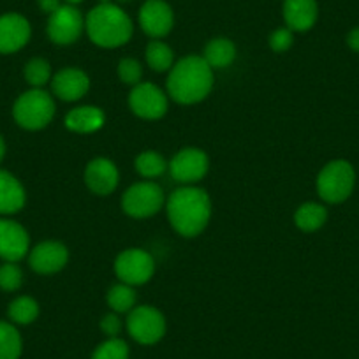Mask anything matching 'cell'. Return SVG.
Returning a JSON list of instances; mask_svg holds the SVG:
<instances>
[{"instance_id": "9c48e42d", "label": "cell", "mask_w": 359, "mask_h": 359, "mask_svg": "<svg viewBox=\"0 0 359 359\" xmlns=\"http://www.w3.org/2000/svg\"><path fill=\"white\" fill-rule=\"evenodd\" d=\"M85 30V16L76 6L62 4L53 15H50L46 25L48 37L51 43L69 46L81 37Z\"/></svg>"}, {"instance_id": "d590c367", "label": "cell", "mask_w": 359, "mask_h": 359, "mask_svg": "<svg viewBox=\"0 0 359 359\" xmlns=\"http://www.w3.org/2000/svg\"><path fill=\"white\" fill-rule=\"evenodd\" d=\"M4 157H6V141L4 137L0 136V162L4 161Z\"/></svg>"}, {"instance_id": "7a4b0ae2", "label": "cell", "mask_w": 359, "mask_h": 359, "mask_svg": "<svg viewBox=\"0 0 359 359\" xmlns=\"http://www.w3.org/2000/svg\"><path fill=\"white\" fill-rule=\"evenodd\" d=\"M213 69L198 55H189L175 62L168 76V94L178 104H198L213 88Z\"/></svg>"}, {"instance_id": "d6a6232c", "label": "cell", "mask_w": 359, "mask_h": 359, "mask_svg": "<svg viewBox=\"0 0 359 359\" xmlns=\"http://www.w3.org/2000/svg\"><path fill=\"white\" fill-rule=\"evenodd\" d=\"M101 331L108 338H118L120 331H122V320H120L118 313H106L101 320Z\"/></svg>"}, {"instance_id": "484cf974", "label": "cell", "mask_w": 359, "mask_h": 359, "mask_svg": "<svg viewBox=\"0 0 359 359\" xmlns=\"http://www.w3.org/2000/svg\"><path fill=\"white\" fill-rule=\"evenodd\" d=\"M106 302H108L109 309L115 313H129L136 306L137 294L133 285H127L123 282H120V284L111 285L108 289Z\"/></svg>"}, {"instance_id": "30bf717a", "label": "cell", "mask_w": 359, "mask_h": 359, "mask_svg": "<svg viewBox=\"0 0 359 359\" xmlns=\"http://www.w3.org/2000/svg\"><path fill=\"white\" fill-rule=\"evenodd\" d=\"M210 158L201 148H184L169 161V175L182 185H196L206 176Z\"/></svg>"}, {"instance_id": "8992f818", "label": "cell", "mask_w": 359, "mask_h": 359, "mask_svg": "<svg viewBox=\"0 0 359 359\" xmlns=\"http://www.w3.org/2000/svg\"><path fill=\"white\" fill-rule=\"evenodd\" d=\"M165 203L164 191L155 182H140L130 185L122 198V208L133 219H148L162 210Z\"/></svg>"}, {"instance_id": "4dcf8cb0", "label": "cell", "mask_w": 359, "mask_h": 359, "mask_svg": "<svg viewBox=\"0 0 359 359\" xmlns=\"http://www.w3.org/2000/svg\"><path fill=\"white\" fill-rule=\"evenodd\" d=\"M141 76H143V67H141L137 60H134V58H122L118 62V78L122 83L136 86L137 83H141Z\"/></svg>"}, {"instance_id": "5bb4252c", "label": "cell", "mask_w": 359, "mask_h": 359, "mask_svg": "<svg viewBox=\"0 0 359 359\" xmlns=\"http://www.w3.org/2000/svg\"><path fill=\"white\" fill-rule=\"evenodd\" d=\"M69 250L60 241H43L29 252L30 268L39 275H53L65 268Z\"/></svg>"}, {"instance_id": "6da1fadb", "label": "cell", "mask_w": 359, "mask_h": 359, "mask_svg": "<svg viewBox=\"0 0 359 359\" xmlns=\"http://www.w3.org/2000/svg\"><path fill=\"white\" fill-rule=\"evenodd\" d=\"M172 229L185 238L199 236L212 219V201L206 191L196 185L176 189L165 203Z\"/></svg>"}, {"instance_id": "8fae6325", "label": "cell", "mask_w": 359, "mask_h": 359, "mask_svg": "<svg viewBox=\"0 0 359 359\" xmlns=\"http://www.w3.org/2000/svg\"><path fill=\"white\" fill-rule=\"evenodd\" d=\"M129 106L143 120H161L168 113V95L154 83H137L129 95Z\"/></svg>"}, {"instance_id": "1f68e13d", "label": "cell", "mask_w": 359, "mask_h": 359, "mask_svg": "<svg viewBox=\"0 0 359 359\" xmlns=\"http://www.w3.org/2000/svg\"><path fill=\"white\" fill-rule=\"evenodd\" d=\"M292 43H294V36H292V30L287 29V27L273 30L271 36H269V48L275 53H285L287 50H291Z\"/></svg>"}, {"instance_id": "7402d4cb", "label": "cell", "mask_w": 359, "mask_h": 359, "mask_svg": "<svg viewBox=\"0 0 359 359\" xmlns=\"http://www.w3.org/2000/svg\"><path fill=\"white\" fill-rule=\"evenodd\" d=\"M327 220V210L319 203H303L294 213V224L305 233H313L320 229Z\"/></svg>"}, {"instance_id": "3957f363", "label": "cell", "mask_w": 359, "mask_h": 359, "mask_svg": "<svg viewBox=\"0 0 359 359\" xmlns=\"http://www.w3.org/2000/svg\"><path fill=\"white\" fill-rule=\"evenodd\" d=\"M85 30L90 41L101 48H120L130 41L134 23L118 4H99L85 16Z\"/></svg>"}, {"instance_id": "44dd1931", "label": "cell", "mask_w": 359, "mask_h": 359, "mask_svg": "<svg viewBox=\"0 0 359 359\" xmlns=\"http://www.w3.org/2000/svg\"><path fill=\"white\" fill-rule=\"evenodd\" d=\"M203 58L212 69H226L236 60V44L227 37H215L205 46Z\"/></svg>"}, {"instance_id": "ac0fdd59", "label": "cell", "mask_w": 359, "mask_h": 359, "mask_svg": "<svg viewBox=\"0 0 359 359\" xmlns=\"http://www.w3.org/2000/svg\"><path fill=\"white\" fill-rule=\"evenodd\" d=\"M319 18L317 0H284V20L292 32H309Z\"/></svg>"}, {"instance_id": "836d02e7", "label": "cell", "mask_w": 359, "mask_h": 359, "mask_svg": "<svg viewBox=\"0 0 359 359\" xmlns=\"http://www.w3.org/2000/svg\"><path fill=\"white\" fill-rule=\"evenodd\" d=\"M39 8L43 9L46 15H53L58 8L62 6V0H37Z\"/></svg>"}, {"instance_id": "d4e9b609", "label": "cell", "mask_w": 359, "mask_h": 359, "mask_svg": "<svg viewBox=\"0 0 359 359\" xmlns=\"http://www.w3.org/2000/svg\"><path fill=\"white\" fill-rule=\"evenodd\" d=\"M144 57H147V64L155 72L171 71V67L175 65V53H172L171 46L158 39H154L148 43Z\"/></svg>"}, {"instance_id": "277c9868", "label": "cell", "mask_w": 359, "mask_h": 359, "mask_svg": "<svg viewBox=\"0 0 359 359\" xmlns=\"http://www.w3.org/2000/svg\"><path fill=\"white\" fill-rule=\"evenodd\" d=\"M55 101L46 90H27L13 106V118L22 129L41 130L53 120Z\"/></svg>"}, {"instance_id": "603a6c76", "label": "cell", "mask_w": 359, "mask_h": 359, "mask_svg": "<svg viewBox=\"0 0 359 359\" xmlns=\"http://www.w3.org/2000/svg\"><path fill=\"white\" fill-rule=\"evenodd\" d=\"M23 340L16 324L0 320V359H20Z\"/></svg>"}, {"instance_id": "cb8c5ba5", "label": "cell", "mask_w": 359, "mask_h": 359, "mask_svg": "<svg viewBox=\"0 0 359 359\" xmlns=\"http://www.w3.org/2000/svg\"><path fill=\"white\" fill-rule=\"evenodd\" d=\"M8 316L9 320L16 326H29L39 317V303L30 296H20L11 302Z\"/></svg>"}, {"instance_id": "9a60e30c", "label": "cell", "mask_w": 359, "mask_h": 359, "mask_svg": "<svg viewBox=\"0 0 359 359\" xmlns=\"http://www.w3.org/2000/svg\"><path fill=\"white\" fill-rule=\"evenodd\" d=\"M32 29L25 16L8 13L0 16V53L11 55L29 44Z\"/></svg>"}, {"instance_id": "f35d334b", "label": "cell", "mask_w": 359, "mask_h": 359, "mask_svg": "<svg viewBox=\"0 0 359 359\" xmlns=\"http://www.w3.org/2000/svg\"><path fill=\"white\" fill-rule=\"evenodd\" d=\"M109 2H113V0H99V4H109Z\"/></svg>"}, {"instance_id": "83f0119b", "label": "cell", "mask_w": 359, "mask_h": 359, "mask_svg": "<svg viewBox=\"0 0 359 359\" xmlns=\"http://www.w3.org/2000/svg\"><path fill=\"white\" fill-rule=\"evenodd\" d=\"M23 74L32 88H43L46 83L51 81V65L44 58H32L27 62Z\"/></svg>"}, {"instance_id": "7c38bea8", "label": "cell", "mask_w": 359, "mask_h": 359, "mask_svg": "<svg viewBox=\"0 0 359 359\" xmlns=\"http://www.w3.org/2000/svg\"><path fill=\"white\" fill-rule=\"evenodd\" d=\"M140 27L151 39H162L175 25V13L165 0H147L140 9Z\"/></svg>"}, {"instance_id": "d6986e66", "label": "cell", "mask_w": 359, "mask_h": 359, "mask_svg": "<svg viewBox=\"0 0 359 359\" xmlns=\"http://www.w3.org/2000/svg\"><path fill=\"white\" fill-rule=\"evenodd\" d=\"M27 203V192L15 175L0 169V215H15Z\"/></svg>"}, {"instance_id": "2e32d148", "label": "cell", "mask_w": 359, "mask_h": 359, "mask_svg": "<svg viewBox=\"0 0 359 359\" xmlns=\"http://www.w3.org/2000/svg\"><path fill=\"white\" fill-rule=\"evenodd\" d=\"M120 172L115 162L109 158L99 157L90 161L85 169V184L97 196H109L118 187Z\"/></svg>"}, {"instance_id": "e575fe53", "label": "cell", "mask_w": 359, "mask_h": 359, "mask_svg": "<svg viewBox=\"0 0 359 359\" xmlns=\"http://www.w3.org/2000/svg\"><path fill=\"white\" fill-rule=\"evenodd\" d=\"M347 46L355 53H359V27H355L347 34Z\"/></svg>"}, {"instance_id": "ffe728a7", "label": "cell", "mask_w": 359, "mask_h": 359, "mask_svg": "<svg viewBox=\"0 0 359 359\" xmlns=\"http://www.w3.org/2000/svg\"><path fill=\"white\" fill-rule=\"evenodd\" d=\"M104 111L97 106H79V108L71 109L65 116V127L78 134L97 133L104 127Z\"/></svg>"}, {"instance_id": "f546056e", "label": "cell", "mask_w": 359, "mask_h": 359, "mask_svg": "<svg viewBox=\"0 0 359 359\" xmlns=\"http://www.w3.org/2000/svg\"><path fill=\"white\" fill-rule=\"evenodd\" d=\"M23 285V271L16 262H4L0 266V289L6 292L18 291Z\"/></svg>"}, {"instance_id": "f1b7e54d", "label": "cell", "mask_w": 359, "mask_h": 359, "mask_svg": "<svg viewBox=\"0 0 359 359\" xmlns=\"http://www.w3.org/2000/svg\"><path fill=\"white\" fill-rule=\"evenodd\" d=\"M90 359H129V345L122 338H108L92 352Z\"/></svg>"}, {"instance_id": "8d00e7d4", "label": "cell", "mask_w": 359, "mask_h": 359, "mask_svg": "<svg viewBox=\"0 0 359 359\" xmlns=\"http://www.w3.org/2000/svg\"><path fill=\"white\" fill-rule=\"evenodd\" d=\"M83 0H65V4H71V6H78L81 4Z\"/></svg>"}, {"instance_id": "4fadbf2b", "label": "cell", "mask_w": 359, "mask_h": 359, "mask_svg": "<svg viewBox=\"0 0 359 359\" xmlns=\"http://www.w3.org/2000/svg\"><path fill=\"white\" fill-rule=\"evenodd\" d=\"M30 252V236L25 227L11 219H0V259L18 262Z\"/></svg>"}, {"instance_id": "5b68a950", "label": "cell", "mask_w": 359, "mask_h": 359, "mask_svg": "<svg viewBox=\"0 0 359 359\" xmlns=\"http://www.w3.org/2000/svg\"><path fill=\"white\" fill-rule=\"evenodd\" d=\"M317 194L327 205H338L351 198L355 185V171L351 162L331 161L317 175Z\"/></svg>"}, {"instance_id": "ba28073f", "label": "cell", "mask_w": 359, "mask_h": 359, "mask_svg": "<svg viewBox=\"0 0 359 359\" xmlns=\"http://www.w3.org/2000/svg\"><path fill=\"white\" fill-rule=\"evenodd\" d=\"M115 273L127 285H143L154 277L155 261L143 248H127L120 252L115 261Z\"/></svg>"}, {"instance_id": "74e56055", "label": "cell", "mask_w": 359, "mask_h": 359, "mask_svg": "<svg viewBox=\"0 0 359 359\" xmlns=\"http://www.w3.org/2000/svg\"><path fill=\"white\" fill-rule=\"evenodd\" d=\"M116 2H120V4H129V2H133V0H116Z\"/></svg>"}, {"instance_id": "e0dca14e", "label": "cell", "mask_w": 359, "mask_h": 359, "mask_svg": "<svg viewBox=\"0 0 359 359\" xmlns=\"http://www.w3.org/2000/svg\"><path fill=\"white\" fill-rule=\"evenodd\" d=\"M51 90L60 101L76 102L90 90V78L81 69L65 67L51 78Z\"/></svg>"}, {"instance_id": "4316f807", "label": "cell", "mask_w": 359, "mask_h": 359, "mask_svg": "<svg viewBox=\"0 0 359 359\" xmlns=\"http://www.w3.org/2000/svg\"><path fill=\"white\" fill-rule=\"evenodd\" d=\"M136 165V171L140 172L143 178H158V176L164 175L169 168V162L162 157L158 151L155 150H147L143 154H140L134 161Z\"/></svg>"}, {"instance_id": "52a82bcc", "label": "cell", "mask_w": 359, "mask_h": 359, "mask_svg": "<svg viewBox=\"0 0 359 359\" xmlns=\"http://www.w3.org/2000/svg\"><path fill=\"white\" fill-rule=\"evenodd\" d=\"M127 331L141 345H154L165 334V317L150 305L134 306L127 316Z\"/></svg>"}]
</instances>
